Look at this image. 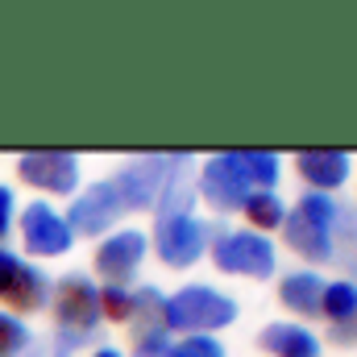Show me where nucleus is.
Returning a JSON list of instances; mask_svg holds the SVG:
<instances>
[{
    "label": "nucleus",
    "instance_id": "f257e3e1",
    "mask_svg": "<svg viewBox=\"0 0 357 357\" xmlns=\"http://www.w3.org/2000/svg\"><path fill=\"white\" fill-rule=\"evenodd\" d=\"M50 307H54V357H71L96 341L100 328V287L91 274H63L50 287Z\"/></svg>",
    "mask_w": 357,
    "mask_h": 357
},
{
    "label": "nucleus",
    "instance_id": "f03ea898",
    "mask_svg": "<svg viewBox=\"0 0 357 357\" xmlns=\"http://www.w3.org/2000/svg\"><path fill=\"white\" fill-rule=\"evenodd\" d=\"M233 320H237V303L225 291L204 287V282H191L175 295H167V312H162L167 333H191V337L229 328Z\"/></svg>",
    "mask_w": 357,
    "mask_h": 357
},
{
    "label": "nucleus",
    "instance_id": "7ed1b4c3",
    "mask_svg": "<svg viewBox=\"0 0 357 357\" xmlns=\"http://www.w3.org/2000/svg\"><path fill=\"white\" fill-rule=\"evenodd\" d=\"M337 208H341V204H337L333 195L307 191V195L299 199V208L287 212V220H282L287 245H291L299 258H307L312 266L333 262V220H337Z\"/></svg>",
    "mask_w": 357,
    "mask_h": 357
},
{
    "label": "nucleus",
    "instance_id": "20e7f679",
    "mask_svg": "<svg viewBox=\"0 0 357 357\" xmlns=\"http://www.w3.org/2000/svg\"><path fill=\"white\" fill-rule=\"evenodd\" d=\"M178 167H191V150H178V154L175 150L171 154H137V158H129L112 175V187H116L125 212H146V208L154 212L167 178L175 175Z\"/></svg>",
    "mask_w": 357,
    "mask_h": 357
},
{
    "label": "nucleus",
    "instance_id": "39448f33",
    "mask_svg": "<svg viewBox=\"0 0 357 357\" xmlns=\"http://www.w3.org/2000/svg\"><path fill=\"white\" fill-rule=\"evenodd\" d=\"M220 225H208L199 216H175V220H154V250L167 266H191L204 258V250L220 237Z\"/></svg>",
    "mask_w": 357,
    "mask_h": 357
},
{
    "label": "nucleus",
    "instance_id": "423d86ee",
    "mask_svg": "<svg viewBox=\"0 0 357 357\" xmlns=\"http://www.w3.org/2000/svg\"><path fill=\"white\" fill-rule=\"evenodd\" d=\"M212 262L225 270V274H250V278H270L274 266H278L274 245H270L262 233H245V229L220 233L212 241Z\"/></svg>",
    "mask_w": 357,
    "mask_h": 357
},
{
    "label": "nucleus",
    "instance_id": "0eeeda50",
    "mask_svg": "<svg viewBox=\"0 0 357 357\" xmlns=\"http://www.w3.org/2000/svg\"><path fill=\"white\" fill-rule=\"evenodd\" d=\"M121 216H125V204H121L112 178H100V183L84 187V191L71 199V212H67L63 220H67V229H71L75 237H100V233H108Z\"/></svg>",
    "mask_w": 357,
    "mask_h": 357
},
{
    "label": "nucleus",
    "instance_id": "6e6552de",
    "mask_svg": "<svg viewBox=\"0 0 357 357\" xmlns=\"http://www.w3.org/2000/svg\"><path fill=\"white\" fill-rule=\"evenodd\" d=\"M50 278L46 270H38L33 262H25L13 250H0V299L17 312H42L50 299Z\"/></svg>",
    "mask_w": 357,
    "mask_h": 357
},
{
    "label": "nucleus",
    "instance_id": "1a4fd4ad",
    "mask_svg": "<svg viewBox=\"0 0 357 357\" xmlns=\"http://www.w3.org/2000/svg\"><path fill=\"white\" fill-rule=\"evenodd\" d=\"M17 171L46 195H75L79 187V158L71 150H25L17 158Z\"/></svg>",
    "mask_w": 357,
    "mask_h": 357
},
{
    "label": "nucleus",
    "instance_id": "9d476101",
    "mask_svg": "<svg viewBox=\"0 0 357 357\" xmlns=\"http://www.w3.org/2000/svg\"><path fill=\"white\" fill-rule=\"evenodd\" d=\"M195 187H199V195H204L216 212H241V204H245V195H250V183L241 175L233 150L212 154V158L204 162V171L195 175Z\"/></svg>",
    "mask_w": 357,
    "mask_h": 357
},
{
    "label": "nucleus",
    "instance_id": "9b49d317",
    "mask_svg": "<svg viewBox=\"0 0 357 357\" xmlns=\"http://www.w3.org/2000/svg\"><path fill=\"white\" fill-rule=\"evenodd\" d=\"M21 245L33 258H63L75 245V233L67 229L63 212H54L50 204H29L21 212Z\"/></svg>",
    "mask_w": 357,
    "mask_h": 357
},
{
    "label": "nucleus",
    "instance_id": "f8f14e48",
    "mask_svg": "<svg viewBox=\"0 0 357 357\" xmlns=\"http://www.w3.org/2000/svg\"><path fill=\"white\" fill-rule=\"evenodd\" d=\"M142 258H146V233L121 229V233H112V237L100 241L96 270L104 274V287H129L133 274L142 270Z\"/></svg>",
    "mask_w": 357,
    "mask_h": 357
},
{
    "label": "nucleus",
    "instance_id": "ddd939ff",
    "mask_svg": "<svg viewBox=\"0 0 357 357\" xmlns=\"http://www.w3.org/2000/svg\"><path fill=\"white\" fill-rule=\"evenodd\" d=\"M295 171L312 183V191H337L349 178V154L345 150H299Z\"/></svg>",
    "mask_w": 357,
    "mask_h": 357
},
{
    "label": "nucleus",
    "instance_id": "4468645a",
    "mask_svg": "<svg viewBox=\"0 0 357 357\" xmlns=\"http://www.w3.org/2000/svg\"><path fill=\"white\" fill-rule=\"evenodd\" d=\"M258 345L266 349L270 357H320V337L303 324H266Z\"/></svg>",
    "mask_w": 357,
    "mask_h": 357
},
{
    "label": "nucleus",
    "instance_id": "2eb2a0df",
    "mask_svg": "<svg viewBox=\"0 0 357 357\" xmlns=\"http://www.w3.org/2000/svg\"><path fill=\"white\" fill-rule=\"evenodd\" d=\"M278 295H282V303H287L295 316L316 320V316H320V299H324V278H320L316 270L287 274V278L278 282Z\"/></svg>",
    "mask_w": 357,
    "mask_h": 357
},
{
    "label": "nucleus",
    "instance_id": "dca6fc26",
    "mask_svg": "<svg viewBox=\"0 0 357 357\" xmlns=\"http://www.w3.org/2000/svg\"><path fill=\"white\" fill-rule=\"evenodd\" d=\"M195 195H199V187H195V171L178 167L175 175L167 178V187H162L158 204H154V220H175V216H195Z\"/></svg>",
    "mask_w": 357,
    "mask_h": 357
},
{
    "label": "nucleus",
    "instance_id": "f3484780",
    "mask_svg": "<svg viewBox=\"0 0 357 357\" xmlns=\"http://www.w3.org/2000/svg\"><path fill=\"white\" fill-rule=\"evenodd\" d=\"M162 312H167V295H162L158 287L133 291V307H129V320H125V324H133V341L154 337V333H167Z\"/></svg>",
    "mask_w": 357,
    "mask_h": 357
},
{
    "label": "nucleus",
    "instance_id": "a211bd4d",
    "mask_svg": "<svg viewBox=\"0 0 357 357\" xmlns=\"http://www.w3.org/2000/svg\"><path fill=\"white\" fill-rule=\"evenodd\" d=\"M320 316H324L333 328H357V282H354V278L324 282Z\"/></svg>",
    "mask_w": 357,
    "mask_h": 357
},
{
    "label": "nucleus",
    "instance_id": "6ab92c4d",
    "mask_svg": "<svg viewBox=\"0 0 357 357\" xmlns=\"http://www.w3.org/2000/svg\"><path fill=\"white\" fill-rule=\"evenodd\" d=\"M245 220L254 225V233H270V229H282L287 220V204L278 199V191H250L245 204H241Z\"/></svg>",
    "mask_w": 357,
    "mask_h": 357
},
{
    "label": "nucleus",
    "instance_id": "aec40b11",
    "mask_svg": "<svg viewBox=\"0 0 357 357\" xmlns=\"http://www.w3.org/2000/svg\"><path fill=\"white\" fill-rule=\"evenodd\" d=\"M237 154V167L250 183V191H274L278 183V154L270 150H233Z\"/></svg>",
    "mask_w": 357,
    "mask_h": 357
},
{
    "label": "nucleus",
    "instance_id": "412c9836",
    "mask_svg": "<svg viewBox=\"0 0 357 357\" xmlns=\"http://www.w3.org/2000/svg\"><path fill=\"white\" fill-rule=\"evenodd\" d=\"M333 258H341L345 266H357V208L349 204H341L333 220Z\"/></svg>",
    "mask_w": 357,
    "mask_h": 357
},
{
    "label": "nucleus",
    "instance_id": "4be33fe9",
    "mask_svg": "<svg viewBox=\"0 0 357 357\" xmlns=\"http://www.w3.org/2000/svg\"><path fill=\"white\" fill-rule=\"evenodd\" d=\"M29 328H25V320L21 316H13V312H0V357H21L29 349Z\"/></svg>",
    "mask_w": 357,
    "mask_h": 357
},
{
    "label": "nucleus",
    "instance_id": "5701e85b",
    "mask_svg": "<svg viewBox=\"0 0 357 357\" xmlns=\"http://www.w3.org/2000/svg\"><path fill=\"white\" fill-rule=\"evenodd\" d=\"M129 307H133V291L129 287H100V320L125 324Z\"/></svg>",
    "mask_w": 357,
    "mask_h": 357
},
{
    "label": "nucleus",
    "instance_id": "b1692460",
    "mask_svg": "<svg viewBox=\"0 0 357 357\" xmlns=\"http://www.w3.org/2000/svg\"><path fill=\"white\" fill-rule=\"evenodd\" d=\"M171 357H229V354L216 337H183L178 345H171Z\"/></svg>",
    "mask_w": 357,
    "mask_h": 357
},
{
    "label": "nucleus",
    "instance_id": "393cba45",
    "mask_svg": "<svg viewBox=\"0 0 357 357\" xmlns=\"http://www.w3.org/2000/svg\"><path fill=\"white\" fill-rule=\"evenodd\" d=\"M133 357H171V333H154L133 341Z\"/></svg>",
    "mask_w": 357,
    "mask_h": 357
},
{
    "label": "nucleus",
    "instance_id": "a878e982",
    "mask_svg": "<svg viewBox=\"0 0 357 357\" xmlns=\"http://www.w3.org/2000/svg\"><path fill=\"white\" fill-rule=\"evenodd\" d=\"M13 212H17V195H13V187L0 183V241L13 233Z\"/></svg>",
    "mask_w": 357,
    "mask_h": 357
},
{
    "label": "nucleus",
    "instance_id": "bb28decb",
    "mask_svg": "<svg viewBox=\"0 0 357 357\" xmlns=\"http://www.w3.org/2000/svg\"><path fill=\"white\" fill-rule=\"evenodd\" d=\"M91 357H125V354H121V349H112V345H100Z\"/></svg>",
    "mask_w": 357,
    "mask_h": 357
},
{
    "label": "nucleus",
    "instance_id": "cd10ccee",
    "mask_svg": "<svg viewBox=\"0 0 357 357\" xmlns=\"http://www.w3.org/2000/svg\"><path fill=\"white\" fill-rule=\"evenodd\" d=\"M29 357H46V354H29Z\"/></svg>",
    "mask_w": 357,
    "mask_h": 357
}]
</instances>
